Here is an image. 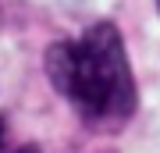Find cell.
Wrapping results in <instances>:
<instances>
[{
	"mask_svg": "<svg viewBox=\"0 0 160 153\" xmlns=\"http://www.w3.org/2000/svg\"><path fill=\"white\" fill-rule=\"evenodd\" d=\"M46 75L92 125H121L135 110V82L125 43L110 22L92 25L82 39L50 46Z\"/></svg>",
	"mask_w": 160,
	"mask_h": 153,
	"instance_id": "1",
	"label": "cell"
},
{
	"mask_svg": "<svg viewBox=\"0 0 160 153\" xmlns=\"http://www.w3.org/2000/svg\"><path fill=\"white\" fill-rule=\"evenodd\" d=\"M22 153H39V150H32V146H29V150H22Z\"/></svg>",
	"mask_w": 160,
	"mask_h": 153,
	"instance_id": "3",
	"label": "cell"
},
{
	"mask_svg": "<svg viewBox=\"0 0 160 153\" xmlns=\"http://www.w3.org/2000/svg\"><path fill=\"white\" fill-rule=\"evenodd\" d=\"M0 142H4V121H0Z\"/></svg>",
	"mask_w": 160,
	"mask_h": 153,
	"instance_id": "2",
	"label": "cell"
}]
</instances>
